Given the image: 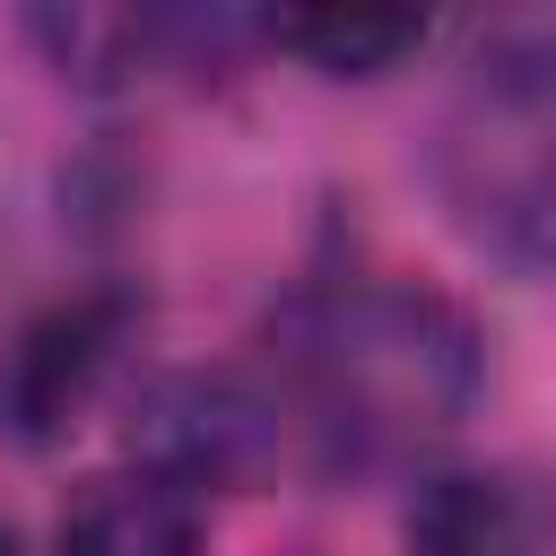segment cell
Masks as SVG:
<instances>
[{"label":"cell","instance_id":"1","mask_svg":"<svg viewBox=\"0 0 556 556\" xmlns=\"http://www.w3.org/2000/svg\"><path fill=\"white\" fill-rule=\"evenodd\" d=\"M278 408L313 460H382L443 434L478 391V330L400 278H339L278 313Z\"/></svg>","mask_w":556,"mask_h":556},{"label":"cell","instance_id":"2","mask_svg":"<svg viewBox=\"0 0 556 556\" xmlns=\"http://www.w3.org/2000/svg\"><path fill=\"white\" fill-rule=\"evenodd\" d=\"M434 182L486 252L556 269V35H521L469 61L443 113Z\"/></svg>","mask_w":556,"mask_h":556},{"label":"cell","instance_id":"3","mask_svg":"<svg viewBox=\"0 0 556 556\" xmlns=\"http://www.w3.org/2000/svg\"><path fill=\"white\" fill-rule=\"evenodd\" d=\"M287 408L278 391L243 374H156L130 408V460L200 486H252L287 460Z\"/></svg>","mask_w":556,"mask_h":556},{"label":"cell","instance_id":"4","mask_svg":"<svg viewBox=\"0 0 556 556\" xmlns=\"http://www.w3.org/2000/svg\"><path fill=\"white\" fill-rule=\"evenodd\" d=\"M400 530L408 556H556V504L521 469H434Z\"/></svg>","mask_w":556,"mask_h":556},{"label":"cell","instance_id":"5","mask_svg":"<svg viewBox=\"0 0 556 556\" xmlns=\"http://www.w3.org/2000/svg\"><path fill=\"white\" fill-rule=\"evenodd\" d=\"M52 556H200V495L148 460L96 469L70 495Z\"/></svg>","mask_w":556,"mask_h":556},{"label":"cell","instance_id":"6","mask_svg":"<svg viewBox=\"0 0 556 556\" xmlns=\"http://www.w3.org/2000/svg\"><path fill=\"white\" fill-rule=\"evenodd\" d=\"M113 348H122V304L113 295H78V304L43 313L26 330V348H17V365H9V417H17V434L52 443L87 408L96 374L113 365Z\"/></svg>","mask_w":556,"mask_h":556},{"label":"cell","instance_id":"7","mask_svg":"<svg viewBox=\"0 0 556 556\" xmlns=\"http://www.w3.org/2000/svg\"><path fill=\"white\" fill-rule=\"evenodd\" d=\"M261 35L321 78H382L426 43V17H408V9H287Z\"/></svg>","mask_w":556,"mask_h":556},{"label":"cell","instance_id":"8","mask_svg":"<svg viewBox=\"0 0 556 556\" xmlns=\"http://www.w3.org/2000/svg\"><path fill=\"white\" fill-rule=\"evenodd\" d=\"M35 26V43H52V61L70 70V78H87V87H113V78H130L139 61H148V17H130V9H43V17H26Z\"/></svg>","mask_w":556,"mask_h":556},{"label":"cell","instance_id":"9","mask_svg":"<svg viewBox=\"0 0 556 556\" xmlns=\"http://www.w3.org/2000/svg\"><path fill=\"white\" fill-rule=\"evenodd\" d=\"M0 556H17V539H9V521H0Z\"/></svg>","mask_w":556,"mask_h":556}]
</instances>
